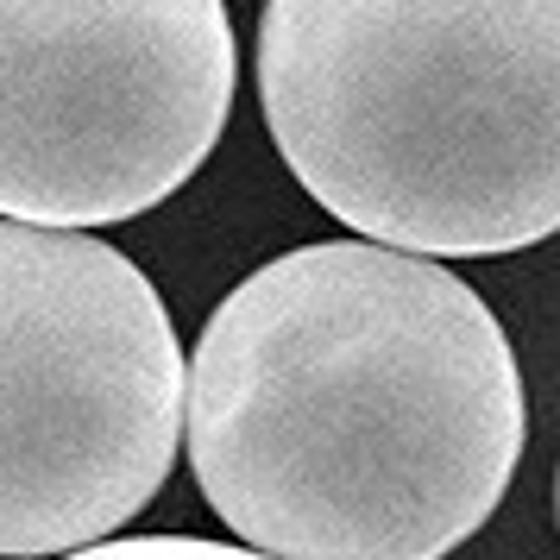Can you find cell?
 Returning a JSON list of instances; mask_svg holds the SVG:
<instances>
[{"label":"cell","instance_id":"2","mask_svg":"<svg viewBox=\"0 0 560 560\" xmlns=\"http://www.w3.org/2000/svg\"><path fill=\"white\" fill-rule=\"evenodd\" d=\"M258 102L372 246L441 265L560 233V0H265Z\"/></svg>","mask_w":560,"mask_h":560},{"label":"cell","instance_id":"5","mask_svg":"<svg viewBox=\"0 0 560 560\" xmlns=\"http://www.w3.org/2000/svg\"><path fill=\"white\" fill-rule=\"evenodd\" d=\"M63 560H265L240 541H202V535H120V541H95L82 555Z\"/></svg>","mask_w":560,"mask_h":560},{"label":"cell","instance_id":"4","mask_svg":"<svg viewBox=\"0 0 560 560\" xmlns=\"http://www.w3.org/2000/svg\"><path fill=\"white\" fill-rule=\"evenodd\" d=\"M233 82L228 0H0V221L89 233L171 202Z\"/></svg>","mask_w":560,"mask_h":560},{"label":"cell","instance_id":"3","mask_svg":"<svg viewBox=\"0 0 560 560\" xmlns=\"http://www.w3.org/2000/svg\"><path fill=\"white\" fill-rule=\"evenodd\" d=\"M183 447V347L152 278L95 233L0 221V560L82 555Z\"/></svg>","mask_w":560,"mask_h":560},{"label":"cell","instance_id":"1","mask_svg":"<svg viewBox=\"0 0 560 560\" xmlns=\"http://www.w3.org/2000/svg\"><path fill=\"white\" fill-rule=\"evenodd\" d=\"M208 510L265 560H447L504 504L529 397L447 265L315 240L258 265L183 365Z\"/></svg>","mask_w":560,"mask_h":560},{"label":"cell","instance_id":"6","mask_svg":"<svg viewBox=\"0 0 560 560\" xmlns=\"http://www.w3.org/2000/svg\"><path fill=\"white\" fill-rule=\"evenodd\" d=\"M555 516H560V472H555Z\"/></svg>","mask_w":560,"mask_h":560}]
</instances>
